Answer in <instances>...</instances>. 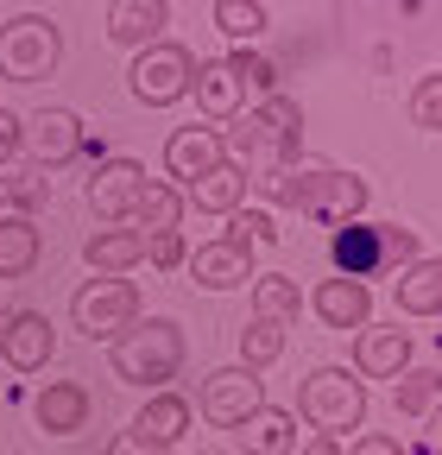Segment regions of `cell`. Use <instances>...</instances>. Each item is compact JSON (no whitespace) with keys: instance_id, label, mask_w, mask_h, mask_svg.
I'll use <instances>...</instances> for the list:
<instances>
[{"instance_id":"14","label":"cell","mask_w":442,"mask_h":455,"mask_svg":"<svg viewBox=\"0 0 442 455\" xmlns=\"http://www.w3.org/2000/svg\"><path fill=\"white\" fill-rule=\"evenodd\" d=\"M20 152H32L38 164H64L83 152V121L70 108H38L32 121H20Z\"/></svg>"},{"instance_id":"12","label":"cell","mask_w":442,"mask_h":455,"mask_svg":"<svg viewBox=\"0 0 442 455\" xmlns=\"http://www.w3.org/2000/svg\"><path fill=\"white\" fill-rule=\"evenodd\" d=\"M51 355H58V329H51L44 310H13L0 323V361L13 373H38V367H51Z\"/></svg>"},{"instance_id":"10","label":"cell","mask_w":442,"mask_h":455,"mask_svg":"<svg viewBox=\"0 0 442 455\" xmlns=\"http://www.w3.org/2000/svg\"><path fill=\"white\" fill-rule=\"evenodd\" d=\"M184 266L202 291H241V284H253V241L228 228V235L202 241L196 253H184Z\"/></svg>"},{"instance_id":"5","label":"cell","mask_w":442,"mask_h":455,"mask_svg":"<svg viewBox=\"0 0 442 455\" xmlns=\"http://www.w3.org/2000/svg\"><path fill=\"white\" fill-rule=\"evenodd\" d=\"M297 411H304V424L316 436H335L342 443L348 430L367 424V379L354 367H316L297 386Z\"/></svg>"},{"instance_id":"4","label":"cell","mask_w":442,"mask_h":455,"mask_svg":"<svg viewBox=\"0 0 442 455\" xmlns=\"http://www.w3.org/2000/svg\"><path fill=\"white\" fill-rule=\"evenodd\" d=\"M328 253H335V272L342 278H379V272H405L417 259V235L399 221H342L335 241H328Z\"/></svg>"},{"instance_id":"31","label":"cell","mask_w":442,"mask_h":455,"mask_svg":"<svg viewBox=\"0 0 442 455\" xmlns=\"http://www.w3.org/2000/svg\"><path fill=\"white\" fill-rule=\"evenodd\" d=\"M411 127L417 133H436L442 127V76H417L411 83Z\"/></svg>"},{"instance_id":"1","label":"cell","mask_w":442,"mask_h":455,"mask_svg":"<svg viewBox=\"0 0 442 455\" xmlns=\"http://www.w3.org/2000/svg\"><path fill=\"white\" fill-rule=\"evenodd\" d=\"M304 146V108L291 95H265L253 108H241L228 133H221V152H228L234 171H253V178H272V171L297 164Z\"/></svg>"},{"instance_id":"29","label":"cell","mask_w":442,"mask_h":455,"mask_svg":"<svg viewBox=\"0 0 442 455\" xmlns=\"http://www.w3.org/2000/svg\"><path fill=\"white\" fill-rule=\"evenodd\" d=\"M436 392H442V373H436V367H405L399 386H392V405H399L405 418H430V411H436Z\"/></svg>"},{"instance_id":"7","label":"cell","mask_w":442,"mask_h":455,"mask_svg":"<svg viewBox=\"0 0 442 455\" xmlns=\"http://www.w3.org/2000/svg\"><path fill=\"white\" fill-rule=\"evenodd\" d=\"M190 76H196V57H190V44H178V38H158V44L133 51L127 89H133V101H146V108H178V101L190 95Z\"/></svg>"},{"instance_id":"9","label":"cell","mask_w":442,"mask_h":455,"mask_svg":"<svg viewBox=\"0 0 442 455\" xmlns=\"http://www.w3.org/2000/svg\"><path fill=\"white\" fill-rule=\"evenodd\" d=\"M202 424H215V430H241L259 405H265V379L259 373H247V367H215L209 379H202Z\"/></svg>"},{"instance_id":"24","label":"cell","mask_w":442,"mask_h":455,"mask_svg":"<svg viewBox=\"0 0 442 455\" xmlns=\"http://www.w3.org/2000/svg\"><path fill=\"white\" fill-rule=\"evenodd\" d=\"M44 259V235L32 215H0V278H26Z\"/></svg>"},{"instance_id":"20","label":"cell","mask_w":442,"mask_h":455,"mask_svg":"<svg viewBox=\"0 0 442 455\" xmlns=\"http://www.w3.org/2000/svg\"><path fill=\"white\" fill-rule=\"evenodd\" d=\"M32 418H38L44 436H76V430L89 424V392H83L76 379H51V386H38V398H32Z\"/></svg>"},{"instance_id":"30","label":"cell","mask_w":442,"mask_h":455,"mask_svg":"<svg viewBox=\"0 0 442 455\" xmlns=\"http://www.w3.org/2000/svg\"><path fill=\"white\" fill-rule=\"evenodd\" d=\"M265 26H272V20H265V7H259V0H215V32H221V38L253 44Z\"/></svg>"},{"instance_id":"8","label":"cell","mask_w":442,"mask_h":455,"mask_svg":"<svg viewBox=\"0 0 442 455\" xmlns=\"http://www.w3.org/2000/svg\"><path fill=\"white\" fill-rule=\"evenodd\" d=\"M70 323H76L89 341H114L121 329L139 323V284H133V278H89V284H76Z\"/></svg>"},{"instance_id":"19","label":"cell","mask_w":442,"mask_h":455,"mask_svg":"<svg viewBox=\"0 0 442 455\" xmlns=\"http://www.w3.org/2000/svg\"><path fill=\"white\" fill-rule=\"evenodd\" d=\"M190 95H196V108L209 114V121H234V114L247 108V83H241V70L228 64V57H215V64H196Z\"/></svg>"},{"instance_id":"15","label":"cell","mask_w":442,"mask_h":455,"mask_svg":"<svg viewBox=\"0 0 442 455\" xmlns=\"http://www.w3.org/2000/svg\"><path fill=\"white\" fill-rule=\"evenodd\" d=\"M411 367V329L405 323H367L354 341V373L360 379H399Z\"/></svg>"},{"instance_id":"38","label":"cell","mask_w":442,"mask_h":455,"mask_svg":"<svg viewBox=\"0 0 442 455\" xmlns=\"http://www.w3.org/2000/svg\"><path fill=\"white\" fill-rule=\"evenodd\" d=\"M291 455H342V443H335V436H310V443L291 449Z\"/></svg>"},{"instance_id":"11","label":"cell","mask_w":442,"mask_h":455,"mask_svg":"<svg viewBox=\"0 0 442 455\" xmlns=\"http://www.w3.org/2000/svg\"><path fill=\"white\" fill-rule=\"evenodd\" d=\"M139 184H146V164L139 158H101L95 178H89V209L107 228H127L133 221V203H139Z\"/></svg>"},{"instance_id":"17","label":"cell","mask_w":442,"mask_h":455,"mask_svg":"<svg viewBox=\"0 0 442 455\" xmlns=\"http://www.w3.org/2000/svg\"><path fill=\"white\" fill-rule=\"evenodd\" d=\"M215 164H228V152H221V133L215 127H178L171 140H164V171L190 190L196 178H209Z\"/></svg>"},{"instance_id":"26","label":"cell","mask_w":442,"mask_h":455,"mask_svg":"<svg viewBox=\"0 0 442 455\" xmlns=\"http://www.w3.org/2000/svg\"><path fill=\"white\" fill-rule=\"evenodd\" d=\"M190 209H202V215H234L241 203H247V171H234V164H215L209 178H196L190 184V196H184Z\"/></svg>"},{"instance_id":"22","label":"cell","mask_w":442,"mask_h":455,"mask_svg":"<svg viewBox=\"0 0 442 455\" xmlns=\"http://www.w3.org/2000/svg\"><path fill=\"white\" fill-rule=\"evenodd\" d=\"M392 298H399V316H436L442 310V259L436 253H417L405 266V278L392 284Z\"/></svg>"},{"instance_id":"33","label":"cell","mask_w":442,"mask_h":455,"mask_svg":"<svg viewBox=\"0 0 442 455\" xmlns=\"http://www.w3.org/2000/svg\"><path fill=\"white\" fill-rule=\"evenodd\" d=\"M0 196H13L20 209H38L51 196V184L38 178V171H0Z\"/></svg>"},{"instance_id":"34","label":"cell","mask_w":442,"mask_h":455,"mask_svg":"<svg viewBox=\"0 0 442 455\" xmlns=\"http://www.w3.org/2000/svg\"><path fill=\"white\" fill-rule=\"evenodd\" d=\"M146 259L164 266V272L184 266V228H171V235H146Z\"/></svg>"},{"instance_id":"21","label":"cell","mask_w":442,"mask_h":455,"mask_svg":"<svg viewBox=\"0 0 442 455\" xmlns=\"http://www.w3.org/2000/svg\"><path fill=\"white\" fill-rule=\"evenodd\" d=\"M83 259L95 266V278H127L146 259V235L139 228H101V235H89Z\"/></svg>"},{"instance_id":"18","label":"cell","mask_w":442,"mask_h":455,"mask_svg":"<svg viewBox=\"0 0 442 455\" xmlns=\"http://www.w3.org/2000/svg\"><path fill=\"white\" fill-rule=\"evenodd\" d=\"M164 26H171V0H114V7H107V38L127 44V51L158 44Z\"/></svg>"},{"instance_id":"39","label":"cell","mask_w":442,"mask_h":455,"mask_svg":"<svg viewBox=\"0 0 442 455\" xmlns=\"http://www.w3.org/2000/svg\"><path fill=\"white\" fill-rule=\"evenodd\" d=\"M171 455H178V449H171Z\"/></svg>"},{"instance_id":"27","label":"cell","mask_w":442,"mask_h":455,"mask_svg":"<svg viewBox=\"0 0 442 455\" xmlns=\"http://www.w3.org/2000/svg\"><path fill=\"white\" fill-rule=\"evenodd\" d=\"M253 316L297 323V316H304V284H297V278H285V272H265V278H253Z\"/></svg>"},{"instance_id":"28","label":"cell","mask_w":442,"mask_h":455,"mask_svg":"<svg viewBox=\"0 0 442 455\" xmlns=\"http://www.w3.org/2000/svg\"><path fill=\"white\" fill-rule=\"evenodd\" d=\"M285 329H291V323H272V316H247V329H241V367H247V373H265L272 361L285 355Z\"/></svg>"},{"instance_id":"2","label":"cell","mask_w":442,"mask_h":455,"mask_svg":"<svg viewBox=\"0 0 442 455\" xmlns=\"http://www.w3.org/2000/svg\"><path fill=\"white\" fill-rule=\"evenodd\" d=\"M259 190L272 203L310 215V221H328V228H342L367 209V178L335 171V164H285V171H272V178H259Z\"/></svg>"},{"instance_id":"23","label":"cell","mask_w":442,"mask_h":455,"mask_svg":"<svg viewBox=\"0 0 442 455\" xmlns=\"http://www.w3.org/2000/svg\"><path fill=\"white\" fill-rule=\"evenodd\" d=\"M234 443H241V455H291V449H297V418L279 411V405H259V411L234 430Z\"/></svg>"},{"instance_id":"16","label":"cell","mask_w":442,"mask_h":455,"mask_svg":"<svg viewBox=\"0 0 442 455\" xmlns=\"http://www.w3.org/2000/svg\"><path fill=\"white\" fill-rule=\"evenodd\" d=\"M190 424H196V405H190V398H178V392H152L146 405H139V418H133V436H139L152 455H171V449L190 436Z\"/></svg>"},{"instance_id":"32","label":"cell","mask_w":442,"mask_h":455,"mask_svg":"<svg viewBox=\"0 0 442 455\" xmlns=\"http://www.w3.org/2000/svg\"><path fill=\"white\" fill-rule=\"evenodd\" d=\"M228 64L241 70V83H247V95H253V101L279 95V89H272V64H265V57H259L253 44H234V51H228Z\"/></svg>"},{"instance_id":"35","label":"cell","mask_w":442,"mask_h":455,"mask_svg":"<svg viewBox=\"0 0 442 455\" xmlns=\"http://www.w3.org/2000/svg\"><path fill=\"white\" fill-rule=\"evenodd\" d=\"M342 455H405V443L385 436V430H367V436H354V449H342Z\"/></svg>"},{"instance_id":"37","label":"cell","mask_w":442,"mask_h":455,"mask_svg":"<svg viewBox=\"0 0 442 455\" xmlns=\"http://www.w3.org/2000/svg\"><path fill=\"white\" fill-rule=\"evenodd\" d=\"M107 455H152V449H146V443H139L133 430H121L114 443H107Z\"/></svg>"},{"instance_id":"6","label":"cell","mask_w":442,"mask_h":455,"mask_svg":"<svg viewBox=\"0 0 442 455\" xmlns=\"http://www.w3.org/2000/svg\"><path fill=\"white\" fill-rule=\"evenodd\" d=\"M64 64V32L44 13H20L0 26V76L7 83H44Z\"/></svg>"},{"instance_id":"13","label":"cell","mask_w":442,"mask_h":455,"mask_svg":"<svg viewBox=\"0 0 442 455\" xmlns=\"http://www.w3.org/2000/svg\"><path fill=\"white\" fill-rule=\"evenodd\" d=\"M310 310H316V323L322 329H367L373 323V284H360V278H316L310 284Z\"/></svg>"},{"instance_id":"3","label":"cell","mask_w":442,"mask_h":455,"mask_svg":"<svg viewBox=\"0 0 442 455\" xmlns=\"http://www.w3.org/2000/svg\"><path fill=\"white\" fill-rule=\"evenodd\" d=\"M121 386H139V392H164L184 367V323L171 316H139L133 329L114 335V355H107Z\"/></svg>"},{"instance_id":"25","label":"cell","mask_w":442,"mask_h":455,"mask_svg":"<svg viewBox=\"0 0 442 455\" xmlns=\"http://www.w3.org/2000/svg\"><path fill=\"white\" fill-rule=\"evenodd\" d=\"M178 221H184V190L164 184V178H146L139 203H133V228H139V235H171Z\"/></svg>"},{"instance_id":"36","label":"cell","mask_w":442,"mask_h":455,"mask_svg":"<svg viewBox=\"0 0 442 455\" xmlns=\"http://www.w3.org/2000/svg\"><path fill=\"white\" fill-rule=\"evenodd\" d=\"M20 158V121H13V114H0V171H7Z\"/></svg>"}]
</instances>
